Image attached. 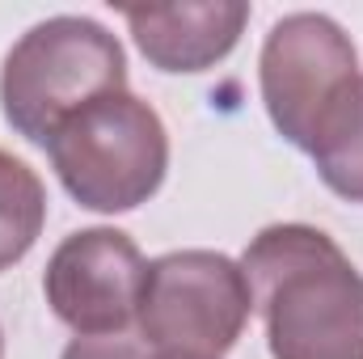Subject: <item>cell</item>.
Here are the masks:
<instances>
[{"label":"cell","instance_id":"1","mask_svg":"<svg viewBox=\"0 0 363 359\" xmlns=\"http://www.w3.org/2000/svg\"><path fill=\"white\" fill-rule=\"evenodd\" d=\"M241 270L267 326L271 359H363V275L313 224H271Z\"/></svg>","mask_w":363,"mask_h":359},{"label":"cell","instance_id":"2","mask_svg":"<svg viewBox=\"0 0 363 359\" xmlns=\"http://www.w3.org/2000/svg\"><path fill=\"white\" fill-rule=\"evenodd\" d=\"M123 89L127 51L93 17H47L30 26L0 68L4 123L43 148L68 114Z\"/></svg>","mask_w":363,"mask_h":359},{"label":"cell","instance_id":"3","mask_svg":"<svg viewBox=\"0 0 363 359\" xmlns=\"http://www.w3.org/2000/svg\"><path fill=\"white\" fill-rule=\"evenodd\" d=\"M47 157L81 207L114 216L161 190L169 170V131L144 97L123 89L68 114L47 140Z\"/></svg>","mask_w":363,"mask_h":359},{"label":"cell","instance_id":"4","mask_svg":"<svg viewBox=\"0 0 363 359\" xmlns=\"http://www.w3.org/2000/svg\"><path fill=\"white\" fill-rule=\"evenodd\" d=\"M258 85L274 131L308 157L363 101L355 43L325 13H287L274 21L258 55Z\"/></svg>","mask_w":363,"mask_h":359},{"label":"cell","instance_id":"5","mask_svg":"<svg viewBox=\"0 0 363 359\" xmlns=\"http://www.w3.org/2000/svg\"><path fill=\"white\" fill-rule=\"evenodd\" d=\"M254 313L241 263L216 250H174L148 263L140 292V338L152 351L224 355L237 347Z\"/></svg>","mask_w":363,"mask_h":359},{"label":"cell","instance_id":"6","mask_svg":"<svg viewBox=\"0 0 363 359\" xmlns=\"http://www.w3.org/2000/svg\"><path fill=\"white\" fill-rule=\"evenodd\" d=\"M144 275L148 263L123 228H81L47 258L43 296L77 334H127L140 313Z\"/></svg>","mask_w":363,"mask_h":359},{"label":"cell","instance_id":"7","mask_svg":"<svg viewBox=\"0 0 363 359\" xmlns=\"http://www.w3.org/2000/svg\"><path fill=\"white\" fill-rule=\"evenodd\" d=\"M135 47L157 72H207L233 55L245 34V0H199V4H148L123 13Z\"/></svg>","mask_w":363,"mask_h":359},{"label":"cell","instance_id":"8","mask_svg":"<svg viewBox=\"0 0 363 359\" xmlns=\"http://www.w3.org/2000/svg\"><path fill=\"white\" fill-rule=\"evenodd\" d=\"M47 224L43 178L13 153L0 148V270L21 263Z\"/></svg>","mask_w":363,"mask_h":359},{"label":"cell","instance_id":"9","mask_svg":"<svg viewBox=\"0 0 363 359\" xmlns=\"http://www.w3.org/2000/svg\"><path fill=\"white\" fill-rule=\"evenodd\" d=\"M313 165H317V178L325 182L338 199L363 203V101L313 153Z\"/></svg>","mask_w":363,"mask_h":359},{"label":"cell","instance_id":"10","mask_svg":"<svg viewBox=\"0 0 363 359\" xmlns=\"http://www.w3.org/2000/svg\"><path fill=\"white\" fill-rule=\"evenodd\" d=\"M60 359H152V347L127 334H77Z\"/></svg>","mask_w":363,"mask_h":359},{"label":"cell","instance_id":"11","mask_svg":"<svg viewBox=\"0 0 363 359\" xmlns=\"http://www.w3.org/2000/svg\"><path fill=\"white\" fill-rule=\"evenodd\" d=\"M152 359H216V355H186V351H152Z\"/></svg>","mask_w":363,"mask_h":359},{"label":"cell","instance_id":"12","mask_svg":"<svg viewBox=\"0 0 363 359\" xmlns=\"http://www.w3.org/2000/svg\"><path fill=\"white\" fill-rule=\"evenodd\" d=\"M0 359H4V334H0Z\"/></svg>","mask_w":363,"mask_h":359}]
</instances>
